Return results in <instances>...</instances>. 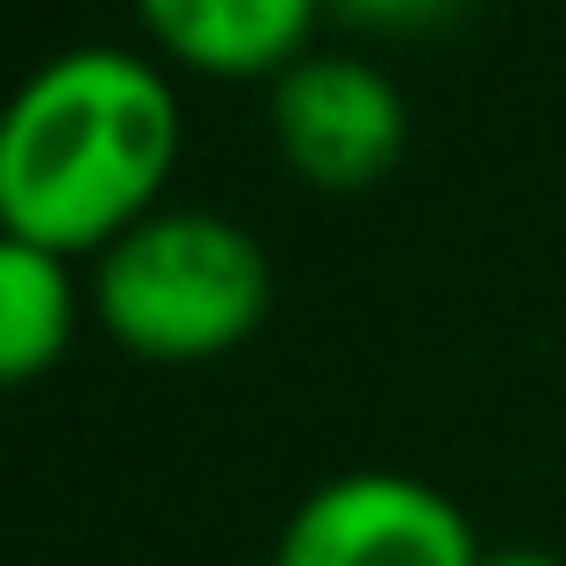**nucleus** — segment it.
Returning a JSON list of instances; mask_svg holds the SVG:
<instances>
[{"label":"nucleus","instance_id":"1","mask_svg":"<svg viewBox=\"0 0 566 566\" xmlns=\"http://www.w3.org/2000/svg\"><path fill=\"white\" fill-rule=\"evenodd\" d=\"M180 166V86L123 43H72L0 101V230L108 251L158 208Z\"/></svg>","mask_w":566,"mask_h":566},{"label":"nucleus","instance_id":"2","mask_svg":"<svg viewBox=\"0 0 566 566\" xmlns=\"http://www.w3.org/2000/svg\"><path fill=\"white\" fill-rule=\"evenodd\" d=\"M94 316L151 366H201L237 352L273 302V265L244 222L216 208H151L94 259Z\"/></svg>","mask_w":566,"mask_h":566},{"label":"nucleus","instance_id":"3","mask_svg":"<svg viewBox=\"0 0 566 566\" xmlns=\"http://www.w3.org/2000/svg\"><path fill=\"white\" fill-rule=\"evenodd\" d=\"M273 566H481L467 510L395 467H352L302 495Z\"/></svg>","mask_w":566,"mask_h":566},{"label":"nucleus","instance_id":"4","mask_svg":"<svg viewBox=\"0 0 566 566\" xmlns=\"http://www.w3.org/2000/svg\"><path fill=\"white\" fill-rule=\"evenodd\" d=\"M273 144L308 187L359 193L409 151V101L352 51H308L273 80Z\"/></svg>","mask_w":566,"mask_h":566},{"label":"nucleus","instance_id":"5","mask_svg":"<svg viewBox=\"0 0 566 566\" xmlns=\"http://www.w3.org/2000/svg\"><path fill=\"white\" fill-rule=\"evenodd\" d=\"M137 14L158 51L201 80H280L308 57L323 0H137Z\"/></svg>","mask_w":566,"mask_h":566},{"label":"nucleus","instance_id":"6","mask_svg":"<svg viewBox=\"0 0 566 566\" xmlns=\"http://www.w3.org/2000/svg\"><path fill=\"white\" fill-rule=\"evenodd\" d=\"M80 331V287L57 251L0 230V387L51 374Z\"/></svg>","mask_w":566,"mask_h":566},{"label":"nucleus","instance_id":"7","mask_svg":"<svg viewBox=\"0 0 566 566\" xmlns=\"http://www.w3.org/2000/svg\"><path fill=\"white\" fill-rule=\"evenodd\" d=\"M337 8L352 29H380V36H401V29H430L459 8V0H323Z\"/></svg>","mask_w":566,"mask_h":566},{"label":"nucleus","instance_id":"8","mask_svg":"<svg viewBox=\"0 0 566 566\" xmlns=\"http://www.w3.org/2000/svg\"><path fill=\"white\" fill-rule=\"evenodd\" d=\"M481 566H566V559L538 553V545H502V553H481Z\"/></svg>","mask_w":566,"mask_h":566}]
</instances>
